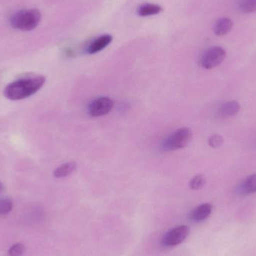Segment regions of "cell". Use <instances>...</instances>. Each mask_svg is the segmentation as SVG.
<instances>
[{"instance_id": "1", "label": "cell", "mask_w": 256, "mask_h": 256, "mask_svg": "<svg viewBox=\"0 0 256 256\" xmlns=\"http://www.w3.org/2000/svg\"><path fill=\"white\" fill-rule=\"evenodd\" d=\"M44 77L21 78L9 84L4 88V96L9 100L19 101L36 94L45 84Z\"/></svg>"}, {"instance_id": "2", "label": "cell", "mask_w": 256, "mask_h": 256, "mask_svg": "<svg viewBox=\"0 0 256 256\" xmlns=\"http://www.w3.org/2000/svg\"><path fill=\"white\" fill-rule=\"evenodd\" d=\"M42 19L37 9H25L14 13L9 18L10 26L16 30L31 31L38 26Z\"/></svg>"}, {"instance_id": "3", "label": "cell", "mask_w": 256, "mask_h": 256, "mask_svg": "<svg viewBox=\"0 0 256 256\" xmlns=\"http://www.w3.org/2000/svg\"><path fill=\"white\" fill-rule=\"evenodd\" d=\"M192 138V133L190 129L180 128L162 142V149L166 151H171L184 148L190 142Z\"/></svg>"}, {"instance_id": "4", "label": "cell", "mask_w": 256, "mask_h": 256, "mask_svg": "<svg viewBox=\"0 0 256 256\" xmlns=\"http://www.w3.org/2000/svg\"><path fill=\"white\" fill-rule=\"evenodd\" d=\"M226 57V52L224 48L219 46L212 47L206 50L200 59L202 67L212 69L222 63Z\"/></svg>"}, {"instance_id": "5", "label": "cell", "mask_w": 256, "mask_h": 256, "mask_svg": "<svg viewBox=\"0 0 256 256\" xmlns=\"http://www.w3.org/2000/svg\"><path fill=\"white\" fill-rule=\"evenodd\" d=\"M114 106V101L110 98H98L93 100L88 105V114L93 117H102L109 114L112 111Z\"/></svg>"}, {"instance_id": "6", "label": "cell", "mask_w": 256, "mask_h": 256, "mask_svg": "<svg viewBox=\"0 0 256 256\" xmlns=\"http://www.w3.org/2000/svg\"><path fill=\"white\" fill-rule=\"evenodd\" d=\"M190 228L186 225H180L170 230L162 238L166 246H174L183 243L189 235Z\"/></svg>"}, {"instance_id": "7", "label": "cell", "mask_w": 256, "mask_h": 256, "mask_svg": "<svg viewBox=\"0 0 256 256\" xmlns=\"http://www.w3.org/2000/svg\"><path fill=\"white\" fill-rule=\"evenodd\" d=\"M112 41V37L110 35H103L100 37L94 39L87 48V53L90 54H97L103 51L108 45H110Z\"/></svg>"}, {"instance_id": "8", "label": "cell", "mask_w": 256, "mask_h": 256, "mask_svg": "<svg viewBox=\"0 0 256 256\" xmlns=\"http://www.w3.org/2000/svg\"><path fill=\"white\" fill-rule=\"evenodd\" d=\"M213 210V206L209 203L201 204L196 207L195 210H192L190 213V218L194 222H202L206 220L210 216Z\"/></svg>"}, {"instance_id": "9", "label": "cell", "mask_w": 256, "mask_h": 256, "mask_svg": "<svg viewBox=\"0 0 256 256\" xmlns=\"http://www.w3.org/2000/svg\"><path fill=\"white\" fill-rule=\"evenodd\" d=\"M233 27V22L230 18H220L216 21L214 28L215 34L218 36H224L228 34Z\"/></svg>"}, {"instance_id": "10", "label": "cell", "mask_w": 256, "mask_h": 256, "mask_svg": "<svg viewBox=\"0 0 256 256\" xmlns=\"http://www.w3.org/2000/svg\"><path fill=\"white\" fill-rule=\"evenodd\" d=\"M240 105L236 101L225 102L220 106L219 112L224 117H233L239 112Z\"/></svg>"}, {"instance_id": "11", "label": "cell", "mask_w": 256, "mask_h": 256, "mask_svg": "<svg viewBox=\"0 0 256 256\" xmlns=\"http://www.w3.org/2000/svg\"><path fill=\"white\" fill-rule=\"evenodd\" d=\"M162 9L160 6L152 3H146L141 5L137 9V14L141 17H148L158 15L162 12Z\"/></svg>"}, {"instance_id": "12", "label": "cell", "mask_w": 256, "mask_h": 256, "mask_svg": "<svg viewBox=\"0 0 256 256\" xmlns=\"http://www.w3.org/2000/svg\"><path fill=\"white\" fill-rule=\"evenodd\" d=\"M76 163L74 162H67L56 168L54 171V177L56 178H63L67 177L76 170Z\"/></svg>"}, {"instance_id": "13", "label": "cell", "mask_w": 256, "mask_h": 256, "mask_svg": "<svg viewBox=\"0 0 256 256\" xmlns=\"http://www.w3.org/2000/svg\"><path fill=\"white\" fill-rule=\"evenodd\" d=\"M240 192L244 194L256 192V174L248 177L240 185Z\"/></svg>"}, {"instance_id": "14", "label": "cell", "mask_w": 256, "mask_h": 256, "mask_svg": "<svg viewBox=\"0 0 256 256\" xmlns=\"http://www.w3.org/2000/svg\"><path fill=\"white\" fill-rule=\"evenodd\" d=\"M239 9L244 13L256 12V0H240Z\"/></svg>"}, {"instance_id": "15", "label": "cell", "mask_w": 256, "mask_h": 256, "mask_svg": "<svg viewBox=\"0 0 256 256\" xmlns=\"http://www.w3.org/2000/svg\"><path fill=\"white\" fill-rule=\"evenodd\" d=\"M206 183V177L200 174V175L196 176L190 180V187L192 190H198V189H201L204 186Z\"/></svg>"}, {"instance_id": "16", "label": "cell", "mask_w": 256, "mask_h": 256, "mask_svg": "<svg viewBox=\"0 0 256 256\" xmlns=\"http://www.w3.org/2000/svg\"><path fill=\"white\" fill-rule=\"evenodd\" d=\"M13 208V202L9 198L0 199V215H6L10 213Z\"/></svg>"}, {"instance_id": "17", "label": "cell", "mask_w": 256, "mask_h": 256, "mask_svg": "<svg viewBox=\"0 0 256 256\" xmlns=\"http://www.w3.org/2000/svg\"><path fill=\"white\" fill-rule=\"evenodd\" d=\"M208 144L213 148H218L224 144V138L219 135H213L208 140Z\"/></svg>"}, {"instance_id": "18", "label": "cell", "mask_w": 256, "mask_h": 256, "mask_svg": "<svg viewBox=\"0 0 256 256\" xmlns=\"http://www.w3.org/2000/svg\"><path fill=\"white\" fill-rule=\"evenodd\" d=\"M25 249V246L22 243H16L9 249L8 254L10 255H20L24 253Z\"/></svg>"}, {"instance_id": "19", "label": "cell", "mask_w": 256, "mask_h": 256, "mask_svg": "<svg viewBox=\"0 0 256 256\" xmlns=\"http://www.w3.org/2000/svg\"><path fill=\"white\" fill-rule=\"evenodd\" d=\"M1 188H2V184H1V183H0V190H1Z\"/></svg>"}]
</instances>
